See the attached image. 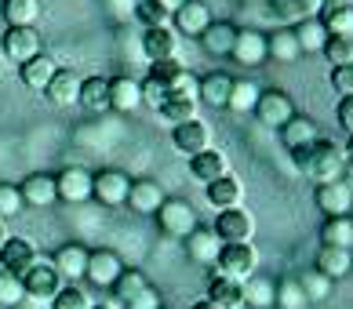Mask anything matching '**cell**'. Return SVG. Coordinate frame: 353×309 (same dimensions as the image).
<instances>
[{"mask_svg":"<svg viewBox=\"0 0 353 309\" xmlns=\"http://www.w3.org/2000/svg\"><path fill=\"white\" fill-rule=\"evenodd\" d=\"M270 11L277 15L281 25H288V30H292V25L321 15V0H270Z\"/></svg>","mask_w":353,"mask_h":309,"instance_id":"cell-27","label":"cell"},{"mask_svg":"<svg viewBox=\"0 0 353 309\" xmlns=\"http://www.w3.org/2000/svg\"><path fill=\"white\" fill-rule=\"evenodd\" d=\"M241 295H244V306H252V309H273V295H277V280L252 273L248 280H241Z\"/></svg>","mask_w":353,"mask_h":309,"instance_id":"cell-30","label":"cell"},{"mask_svg":"<svg viewBox=\"0 0 353 309\" xmlns=\"http://www.w3.org/2000/svg\"><path fill=\"white\" fill-rule=\"evenodd\" d=\"M273 306H281V309H306V295L303 288H299V280H281L277 284V295H273Z\"/></svg>","mask_w":353,"mask_h":309,"instance_id":"cell-44","label":"cell"},{"mask_svg":"<svg viewBox=\"0 0 353 309\" xmlns=\"http://www.w3.org/2000/svg\"><path fill=\"white\" fill-rule=\"evenodd\" d=\"M81 81L84 76H77L73 70H55V76L48 81L44 95L51 106H77V98H81Z\"/></svg>","mask_w":353,"mask_h":309,"instance_id":"cell-21","label":"cell"},{"mask_svg":"<svg viewBox=\"0 0 353 309\" xmlns=\"http://www.w3.org/2000/svg\"><path fill=\"white\" fill-rule=\"evenodd\" d=\"M91 309H121V306H117V302L110 299V302H95V306H91Z\"/></svg>","mask_w":353,"mask_h":309,"instance_id":"cell-56","label":"cell"},{"mask_svg":"<svg viewBox=\"0 0 353 309\" xmlns=\"http://www.w3.org/2000/svg\"><path fill=\"white\" fill-rule=\"evenodd\" d=\"M299 288H303L306 302H324V299L332 295V280H328V277H321L317 269H313V273L299 277Z\"/></svg>","mask_w":353,"mask_h":309,"instance_id":"cell-46","label":"cell"},{"mask_svg":"<svg viewBox=\"0 0 353 309\" xmlns=\"http://www.w3.org/2000/svg\"><path fill=\"white\" fill-rule=\"evenodd\" d=\"M22 291H26V299H30V302H51L62 291V277L55 273V266H51V262H37L30 273L22 277Z\"/></svg>","mask_w":353,"mask_h":309,"instance_id":"cell-8","label":"cell"},{"mask_svg":"<svg viewBox=\"0 0 353 309\" xmlns=\"http://www.w3.org/2000/svg\"><path fill=\"white\" fill-rule=\"evenodd\" d=\"M212 127L204 120H186V124H175L172 127V146L179 153H186V157H197V153L212 149Z\"/></svg>","mask_w":353,"mask_h":309,"instance_id":"cell-10","label":"cell"},{"mask_svg":"<svg viewBox=\"0 0 353 309\" xmlns=\"http://www.w3.org/2000/svg\"><path fill=\"white\" fill-rule=\"evenodd\" d=\"M182 244H186V255H190V259L201 262V266H215L219 251H222V240H219L208 226H197Z\"/></svg>","mask_w":353,"mask_h":309,"instance_id":"cell-25","label":"cell"},{"mask_svg":"<svg viewBox=\"0 0 353 309\" xmlns=\"http://www.w3.org/2000/svg\"><path fill=\"white\" fill-rule=\"evenodd\" d=\"M4 240H8V226L0 222V248H4Z\"/></svg>","mask_w":353,"mask_h":309,"instance_id":"cell-58","label":"cell"},{"mask_svg":"<svg viewBox=\"0 0 353 309\" xmlns=\"http://www.w3.org/2000/svg\"><path fill=\"white\" fill-rule=\"evenodd\" d=\"M0 222H4V218H0Z\"/></svg>","mask_w":353,"mask_h":309,"instance_id":"cell-61","label":"cell"},{"mask_svg":"<svg viewBox=\"0 0 353 309\" xmlns=\"http://www.w3.org/2000/svg\"><path fill=\"white\" fill-rule=\"evenodd\" d=\"M233 36H237V25H230V22H212V25H208V30L201 33V47L212 51V55H230Z\"/></svg>","mask_w":353,"mask_h":309,"instance_id":"cell-38","label":"cell"},{"mask_svg":"<svg viewBox=\"0 0 353 309\" xmlns=\"http://www.w3.org/2000/svg\"><path fill=\"white\" fill-rule=\"evenodd\" d=\"M343 153H346V160H350V164H353V138H350V146H346V149H343Z\"/></svg>","mask_w":353,"mask_h":309,"instance_id":"cell-59","label":"cell"},{"mask_svg":"<svg viewBox=\"0 0 353 309\" xmlns=\"http://www.w3.org/2000/svg\"><path fill=\"white\" fill-rule=\"evenodd\" d=\"M350 4H353V0H350Z\"/></svg>","mask_w":353,"mask_h":309,"instance_id":"cell-62","label":"cell"},{"mask_svg":"<svg viewBox=\"0 0 353 309\" xmlns=\"http://www.w3.org/2000/svg\"><path fill=\"white\" fill-rule=\"evenodd\" d=\"M335 4H350V0H321V8H335Z\"/></svg>","mask_w":353,"mask_h":309,"instance_id":"cell-57","label":"cell"},{"mask_svg":"<svg viewBox=\"0 0 353 309\" xmlns=\"http://www.w3.org/2000/svg\"><path fill=\"white\" fill-rule=\"evenodd\" d=\"M321 55L332 62V70L335 66H353V41H346V36H328V44H324Z\"/></svg>","mask_w":353,"mask_h":309,"instance_id":"cell-45","label":"cell"},{"mask_svg":"<svg viewBox=\"0 0 353 309\" xmlns=\"http://www.w3.org/2000/svg\"><path fill=\"white\" fill-rule=\"evenodd\" d=\"M321 244H324V248H346V251H353V218L350 215L328 218V222L321 226Z\"/></svg>","mask_w":353,"mask_h":309,"instance_id":"cell-37","label":"cell"},{"mask_svg":"<svg viewBox=\"0 0 353 309\" xmlns=\"http://www.w3.org/2000/svg\"><path fill=\"white\" fill-rule=\"evenodd\" d=\"M153 4H161V8L168 11V15H175V11H179L182 4H186V0H153Z\"/></svg>","mask_w":353,"mask_h":309,"instance_id":"cell-54","label":"cell"},{"mask_svg":"<svg viewBox=\"0 0 353 309\" xmlns=\"http://www.w3.org/2000/svg\"><path fill=\"white\" fill-rule=\"evenodd\" d=\"M55 70H59V66H55V58L41 51L37 58L22 62V66H19V76H22V84H26V87H33V92H44L48 81L55 76Z\"/></svg>","mask_w":353,"mask_h":309,"instance_id":"cell-31","label":"cell"},{"mask_svg":"<svg viewBox=\"0 0 353 309\" xmlns=\"http://www.w3.org/2000/svg\"><path fill=\"white\" fill-rule=\"evenodd\" d=\"M146 288H150V280L142 277L139 269H124V273L117 277V284H113L110 291H113V302L121 306V309H128V306H132V302L139 299V295L146 291Z\"/></svg>","mask_w":353,"mask_h":309,"instance_id":"cell-34","label":"cell"},{"mask_svg":"<svg viewBox=\"0 0 353 309\" xmlns=\"http://www.w3.org/2000/svg\"><path fill=\"white\" fill-rule=\"evenodd\" d=\"M212 233L222 244H248L255 237V215L244 211V208H230V211H219Z\"/></svg>","mask_w":353,"mask_h":309,"instance_id":"cell-7","label":"cell"},{"mask_svg":"<svg viewBox=\"0 0 353 309\" xmlns=\"http://www.w3.org/2000/svg\"><path fill=\"white\" fill-rule=\"evenodd\" d=\"M51 266L62 277V284H81L88 273V248L84 244H62L55 251V259H51Z\"/></svg>","mask_w":353,"mask_h":309,"instance_id":"cell-11","label":"cell"},{"mask_svg":"<svg viewBox=\"0 0 353 309\" xmlns=\"http://www.w3.org/2000/svg\"><path fill=\"white\" fill-rule=\"evenodd\" d=\"M132 189V178L117 167H102L99 175H91V200H99L102 208H121Z\"/></svg>","mask_w":353,"mask_h":309,"instance_id":"cell-5","label":"cell"},{"mask_svg":"<svg viewBox=\"0 0 353 309\" xmlns=\"http://www.w3.org/2000/svg\"><path fill=\"white\" fill-rule=\"evenodd\" d=\"M230 87H233V76L222 73V70H215V73L201 76L197 102H201V106H212V109H222V106L230 102Z\"/></svg>","mask_w":353,"mask_h":309,"instance_id":"cell-24","label":"cell"},{"mask_svg":"<svg viewBox=\"0 0 353 309\" xmlns=\"http://www.w3.org/2000/svg\"><path fill=\"white\" fill-rule=\"evenodd\" d=\"M157 226H161L164 237H175V240H186L193 229H197V211L193 204L186 200H175V197H164V204L157 208Z\"/></svg>","mask_w":353,"mask_h":309,"instance_id":"cell-3","label":"cell"},{"mask_svg":"<svg viewBox=\"0 0 353 309\" xmlns=\"http://www.w3.org/2000/svg\"><path fill=\"white\" fill-rule=\"evenodd\" d=\"M204 189H208L204 197L215 211L241 208V200H244V186H241V178H233V175H222V178H215V182H208Z\"/></svg>","mask_w":353,"mask_h":309,"instance_id":"cell-22","label":"cell"},{"mask_svg":"<svg viewBox=\"0 0 353 309\" xmlns=\"http://www.w3.org/2000/svg\"><path fill=\"white\" fill-rule=\"evenodd\" d=\"M317 208L328 215V218H339V215H350L353 211V189L339 178V182H324L317 186Z\"/></svg>","mask_w":353,"mask_h":309,"instance_id":"cell-20","label":"cell"},{"mask_svg":"<svg viewBox=\"0 0 353 309\" xmlns=\"http://www.w3.org/2000/svg\"><path fill=\"white\" fill-rule=\"evenodd\" d=\"M135 4H146V0H135Z\"/></svg>","mask_w":353,"mask_h":309,"instance_id":"cell-60","label":"cell"},{"mask_svg":"<svg viewBox=\"0 0 353 309\" xmlns=\"http://www.w3.org/2000/svg\"><path fill=\"white\" fill-rule=\"evenodd\" d=\"M339 124H343L346 131L353 135V95L350 98H339Z\"/></svg>","mask_w":353,"mask_h":309,"instance_id":"cell-53","label":"cell"},{"mask_svg":"<svg viewBox=\"0 0 353 309\" xmlns=\"http://www.w3.org/2000/svg\"><path fill=\"white\" fill-rule=\"evenodd\" d=\"M292 33H295V41H299V51H324V44H328V30L321 25V19H306V22H299L292 25Z\"/></svg>","mask_w":353,"mask_h":309,"instance_id":"cell-39","label":"cell"},{"mask_svg":"<svg viewBox=\"0 0 353 309\" xmlns=\"http://www.w3.org/2000/svg\"><path fill=\"white\" fill-rule=\"evenodd\" d=\"M292 160H295V171L306 175L310 182H317V186L339 182L343 171H346V153L339 149L335 142H328V138H317V142L295 149Z\"/></svg>","mask_w":353,"mask_h":309,"instance_id":"cell-1","label":"cell"},{"mask_svg":"<svg viewBox=\"0 0 353 309\" xmlns=\"http://www.w3.org/2000/svg\"><path fill=\"white\" fill-rule=\"evenodd\" d=\"M19 193H22V204L30 208H48V204L59 200L55 193V175H44V171H33L19 182Z\"/></svg>","mask_w":353,"mask_h":309,"instance_id":"cell-19","label":"cell"},{"mask_svg":"<svg viewBox=\"0 0 353 309\" xmlns=\"http://www.w3.org/2000/svg\"><path fill=\"white\" fill-rule=\"evenodd\" d=\"M266 55L277 62H295V58H303V51H299V41L292 30H281V33L266 36Z\"/></svg>","mask_w":353,"mask_h":309,"instance_id":"cell-42","label":"cell"},{"mask_svg":"<svg viewBox=\"0 0 353 309\" xmlns=\"http://www.w3.org/2000/svg\"><path fill=\"white\" fill-rule=\"evenodd\" d=\"M22 299H26V291H22V280L0 269V309H15Z\"/></svg>","mask_w":353,"mask_h":309,"instance_id":"cell-47","label":"cell"},{"mask_svg":"<svg viewBox=\"0 0 353 309\" xmlns=\"http://www.w3.org/2000/svg\"><path fill=\"white\" fill-rule=\"evenodd\" d=\"M150 81H157L168 95H172V92H197V84H193V73L182 66L179 58L150 62Z\"/></svg>","mask_w":353,"mask_h":309,"instance_id":"cell-12","label":"cell"},{"mask_svg":"<svg viewBox=\"0 0 353 309\" xmlns=\"http://www.w3.org/2000/svg\"><path fill=\"white\" fill-rule=\"evenodd\" d=\"M142 55L150 62H168L179 55V36L172 25H153V30L142 33Z\"/></svg>","mask_w":353,"mask_h":309,"instance_id":"cell-15","label":"cell"},{"mask_svg":"<svg viewBox=\"0 0 353 309\" xmlns=\"http://www.w3.org/2000/svg\"><path fill=\"white\" fill-rule=\"evenodd\" d=\"M190 175H193V182H215V178L222 175H230V160H226V153H219V149H204L197 153V157H190Z\"/></svg>","mask_w":353,"mask_h":309,"instance_id":"cell-26","label":"cell"},{"mask_svg":"<svg viewBox=\"0 0 353 309\" xmlns=\"http://www.w3.org/2000/svg\"><path fill=\"white\" fill-rule=\"evenodd\" d=\"M124 204L135 215H157V208L164 204V189H161V182H153V178H139V182H132V189H128Z\"/></svg>","mask_w":353,"mask_h":309,"instance_id":"cell-23","label":"cell"},{"mask_svg":"<svg viewBox=\"0 0 353 309\" xmlns=\"http://www.w3.org/2000/svg\"><path fill=\"white\" fill-rule=\"evenodd\" d=\"M208 302H215L222 309H244V295H241V280L230 277H212V288H208Z\"/></svg>","mask_w":353,"mask_h":309,"instance_id":"cell-35","label":"cell"},{"mask_svg":"<svg viewBox=\"0 0 353 309\" xmlns=\"http://www.w3.org/2000/svg\"><path fill=\"white\" fill-rule=\"evenodd\" d=\"M212 269L219 277H230V280H248L259 269V248L252 240L248 244H222V251H219Z\"/></svg>","mask_w":353,"mask_h":309,"instance_id":"cell-2","label":"cell"},{"mask_svg":"<svg viewBox=\"0 0 353 309\" xmlns=\"http://www.w3.org/2000/svg\"><path fill=\"white\" fill-rule=\"evenodd\" d=\"M313 269H317L321 277H328L332 284H335V280L350 277V269H353V251H346V248H324V244H321Z\"/></svg>","mask_w":353,"mask_h":309,"instance_id":"cell-28","label":"cell"},{"mask_svg":"<svg viewBox=\"0 0 353 309\" xmlns=\"http://www.w3.org/2000/svg\"><path fill=\"white\" fill-rule=\"evenodd\" d=\"M255 117H259V124L281 131V127L295 117V102H292V95H284V92H263L259 102H255Z\"/></svg>","mask_w":353,"mask_h":309,"instance_id":"cell-9","label":"cell"},{"mask_svg":"<svg viewBox=\"0 0 353 309\" xmlns=\"http://www.w3.org/2000/svg\"><path fill=\"white\" fill-rule=\"evenodd\" d=\"M135 19L146 25V30H153V25H168L172 22V15L161 8V4H153V0H146V4H135Z\"/></svg>","mask_w":353,"mask_h":309,"instance_id":"cell-48","label":"cell"},{"mask_svg":"<svg viewBox=\"0 0 353 309\" xmlns=\"http://www.w3.org/2000/svg\"><path fill=\"white\" fill-rule=\"evenodd\" d=\"M19 211H22V193H19V186L0 182V218H11V215H19Z\"/></svg>","mask_w":353,"mask_h":309,"instance_id":"cell-49","label":"cell"},{"mask_svg":"<svg viewBox=\"0 0 353 309\" xmlns=\"http://www.w3.org/2000/svg\"><path fill=\"white\" fill-rule=\"evenodd\" d=\"M48 306H51V309H91L95 302H91V295H88L84 284H62V291H59Z\"/></svg>","mask_w":353,"mask_h":309,"instance_id":"cell-43","label":"cell"},{"mask_svg":"<svg viewBox=\"0 0 353 309\" xmlns=\"http://www.w3.org/2000/svg\"><path fill=\"white\" fill-rule=\"evenodd\" d=\"M81 106L88 113H106L110 109V81L106 76H84L81 81Z\"/></svg>","mask_w":353,"mask_h":309,"instance_id":"cell-33","label":"cell"},{"mask_svg":"<svg viewBox=\"0 0 353 309\" xmlns=\"http://www.w3.org/2000/svg\"><path fill=\"white\" fill-rule=\"evenodd\" d=\"M121 273H124V266H121V259H117V251H106V248L88 251V273H84V280H91L95 288H113Z\"/></svg>","mask_w":353,"mask_h":309,"instance_id":"cell-13","label":"cell"},{"mask_svg":"<svg viewBox=\"0 0 353 309\" xmlns=\"http://www.w3.org/2000/svg\"><path fill=\"white\" fill-rule=\"evenodd\" d=\"M321 25L328 30V36H346L353 41V4H335V8H321Z\"/></svg>","mask_w":353,"mask_h":309,"instance_id":"cell-36","label":"cell"},{"mask_svg":"<svg viewBox=\"0 0 353 309\" xmlns=\"http://www.w3.org/2000/svg\"><path fill=\"white\" fill-rule=\"evenodd\" d=\"M0 51H4L8 62H30L41 55V33H37V25H8L4 36H0Z\"/></svg>","mask_w":353,"mask_h":309,"instance_id":"cell-4","label":"cell"},{"mask_svg":"<svg viewBox=\"0 0 353 309\" xmlns=\"http://www.w3.org/2000/svg\"><path fill=\"white\" fill-rule=\"evenodd\" d=\"M0 15H4L8 25H33L41 19V0H4Z\"/></svg>","mask_w":353,"mask_h":309,"instance_id":"cell-40","label":"cell"},{"mask_svg":"<svg viewBox=\"0 0 353 309\" xmlns=\"http://www.w3.org/2000/svg\"><path fill=\"white\" fill-rule=\"evenodd\" d=\"M161 117L168 124H186V120H201V102H197V92H172V95H164L161 102Z\"/></svg>","mask_w":353,"mask_h":309,"instance_id":"cell-14","label":"cell"},{"mask_svg":"<svg viewBox=\"0 0 353 309\" xmlns=\"http://www.w3.org/2000/svg\"><path fill=\"white\" fill-rule=\"evenodd\" d=\"M142 106V84L132 76H113L110 81V109L117 113H135Z\"/></svg>","mask_w":353,"mask_h":309,"instance_id":"cell-29","label":"cell"},{"mask_svg":"<svg viewBox=\"0 0 353 309\" xmlns=\"http://www.w3.org/2000/svg\"><path fill=\"white\" fill-rule=\"evenodd\" d=\"M259 87H255V81H248V76H237L233 81V87H230V102H226V109H233V113H252L255 109V102H259Z\"/></svg>","mask_w":353,"mask_h":309,"instance_id":"cell-41","label":"cell"},{"mask_svg":"<svg viewBox=\"0 0 353 309\" xmlns=\"http://www.w3.org/2000/svg\"><path fill=\"white\" fill-rule=\"evenodd\" d=\"M164 95H168V92H164V87L157 84V81H150V76L142 81V106H153V109H161Z\"/></svg>","mask_w":353,"mask_h":309,"instance_id":"cell-51","label":"cell"},{"mask_svg":"<svg viewBox=\"0 0 353 309\" xmlns=\"http://www.w3.org/2000/svg\"><path fill=\"white\" fill-rule=\"evenodd\" d=\"M172 22H175V30H179V33L197 36V41H201V33H204L215 19H212V8H208L204 0H186V4H182L175 15H172Z\"/></svg>","mask_w":353,"mask_h":309,"instance_id":"cell-16","label":"cell"},{"mask_svg":"<svg viewBox=\"0 0 353 309\" xmlns=\"http://www.w3.org/2000/svg\"><path fill=\"white\" fill-rule=\"evenodd\" d=\"M190 309H222V306H215V302H208V299H201V302H193Z\"/></svg>","mask_w":353,"mask_h":309,"instance_id":"cell-55","label":"cell"},{"mask_svg":"<svg viewBox=\"0 0 353 309\" xmlns=\"http://www.w3.org/2000/svg\"><path fill=\"white\" fill-rule=\"evenodd\" d=\"M230 55L237 58L241 66H263V62L270 58V55H266V36L259 33V30H237Z\"/></svg>","mask_w":353,"mask_h":309,"instance_id":"cell-18","label":"cell"},{"mask_svg":"<svg viewBox=\"0 0 353 309\" xmlns=\"http://www.w3.org/2000/svg\"><path fill=\"white\" fill-rule=\"evenodd\" d=\"M332 87L339 92V98L353 95V66H335L332 70Z\"/></svg>","mask_w":353,"mask_h":309,"instance_id":"cell-50","label":"cell"},{"mask_svg":"<svg viewBox=\"0 0 353 309\" xmlns=\"http://www.w3.org/2000/svg\"><path fill=\"white\" fill-rule=\"evenodd\" d=\"M55 193L66 204H84L91 200V175L84 167H66V171L55 175Z\"/></svg>","mask_w":353,"mask_h":309,"instance_id":"cell-17","label":"cell"},{"mask_svg":"<svg viewBox=\"0 0 353 309\" xmlns=\"http://www.w3.org/2000/svg\"><path fill=\"white\" fill-rule=\"evenodd\" d=\"M281 138H284V146L295 153V149H303V146H310V142H317V138H321V127L313 124L310 117H299V113H295V117L281 127Z\"/></svg>","mask_w":353,"mask_h":309,"instance_id":"cell-32","label":"cell"},{"mask_svg":"<svg viewBox=\"0 0 353 309\" xmlns=\"http://www.w3.org/2000/svg\"><path fill=\"white\" fill-rule=\"evenodd\" d=\"M128 309H164V302H161V295H157V288H146Z\"/></svg>","mask_w":353,"mask_h":309,"instance_id":"cell-52","label":"cell"},{"mask_svg":"<svg viewBox=\"0 0 353 309\" xmlns=\"http://www.w3.org/2000/svg\"><path fill=\"white\" fill-rule=\"evenodd\" d=\"M37 262H41V251H37V244L26 240V237H8L4 248H0V269L11 277H19V280L30 273Z\"/></svg>","mask_w":353,"mask_h":309,"instance_id":"cell-6","label":"cell"}]
</instances>
